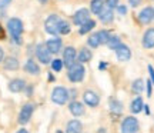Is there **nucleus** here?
Returning <instances> with one entry per match:
<instances>
[{
    "label": "nucleus",
    "instance_id": "obj_1",
    "mask_svg": "<svg viewBox=\"0 0 154 133\" xmlns=\"http://www.w3.org/2000/svg\"><path fill=\"white\" fill-rule=\"evenodd\" d=\"M7 30H9V33L11 34V37H13V42H16V43H22V40H20V36L23 33V23L20 19H16V17H13L10 19L9 22H7Z\"/></svg>",
    "mask_w": 154,
    "mask_h": 133
},
{
    "label": "nucleus",
    "instance_id": "obj_2",
    "mask_svg": "<svg viewBox=\"0 0 154 133\" xmlns=\"http://www.w3.org/2000/svg\"><path fill=\"white\" fill-rule=\"evenodd\" d=\"M84 73H86V70H84L82 63H73L72 66L69 67L67 76L70 79V82L77 83V82H82L83 79H84Z\"/></svg>",
    "mask_w": 154,
    "mask_h": 133
},
{
    "label": "nucleus",
    "instance_id": "obj_3",
    "mask_svg": "<svg viewBox=\"0 0 154 133\" xmlns=\"http://www.w3.org/2000/svg\"><path fill=\"white\" fill-rule=\"evenodd\" d=\"M61 19L57 14H50L46 22H44V29L49 34H57L59 33V27H60Z\"/></svg>",
    "mask_w": 154,
    "mask_h": 133
},
{
    "label": "nucleus",
    "instance_id": "obj_4",
    "mask_svg": "<svg viewBox=\"0 0 154 133\" xmlns=\"http://www.w3.org/2000/svg\"><path fill=\"white\" fill-rule=\"evenodd\" d=\"M69 97H70L69 96V90L66 87L59 86V87H54V90L51 92V100L54 103H57V105H64L69 100Z\"/></svg>",
    "mask_w": 154,
    "mask_h": 133
},
{
    "label": "nucleus",
    "instance_id": "obj_5",
    "mask_svg": "<svg viewBox=\"0 0 154 133\" xmlns=\"http://www.w3.org/2000/svg\"><path fill=\"white\" fill-rule=\"evenodd\" d=\"M138 130V120L136 117L128 116L121 123V133H136Z\"/></svg>",
    "mask_w": 154,
    "mask_h": 133
},
{
    "label": "nucleus",
    "instance_id": "obj_6",
    "mask_svg": "<svg viewBox=\"0 0 154 133\" xmlns=\"http://www.w3.org/2000/svg\"><path fill=\"white\" fill-rule=\"evenodd\" d=\"M36 56H37L38 62H42L43 65H47L51 62V53H50L47 47H46V44H37V47H36Z\"/></svg>",
    "mask_w": 154,
    "mask_h": 133
},
{
    "label": "nucleus",
    "instance_id": "obj_7",
    "mask_svg": "<svg viewBox=\"0 0 154 133\" xmlns=\"http://www.w3.org/2000/svg\"><path fill=\"white\" fill-rule=\"evenodd\" d=\"M33 112H34V105H32V103L24 105L22 107V110H20V115H19V123H20V125H26V123L30 120Z\"/></svg>",
    "mask_w": 154,
    "mask_h": 133
},
{
    "label": "nucleus",
    "instance_id": "obj_8",
    "mask_svg": "<svg viewBox=\"0 0 154 133\" xmlns=\"http://www.w3.org/2000/svg\"><path fill=\"white\" fill-rule=\"evenodd\" d=\"M76 49L72 47V46H69V47H64L63 50V65H66V66H72L73 63H76Z\"/></svg>",
    "mask_w": 154,
    "mask_h": 133
},
{
    "label": "nucleus",
    "instance_id": "obj_9",
    "mask_svg": "<svg viewBox=\"0 0 154 133\" xmlns=\"http://www.w3.org/2000/svg\"><path fill=\"white\" fill-rule=\"evenodd\" d=\"M46 47H47V50H49L51 55H56V53H59V52L61 50V47H63V42H61L60 37L54 36V37H51V39L47 40Z\"/></svg>",
    "mask_w": 154,
    "mask_h": 133
},
{
    "label": "nucleus",
    "instance_id": "obj_10",
    "mask_svg": "<svg viewBox=\"0 0 154 133\" xmlns=\"http://www.w3.org/2000/svg\"><path fill=\"white\" fill-rule=\"evenodd\" d=\"M90 20V10L87 9H80V10L76 11V14L73 16V22L77 26H83L84 23Z\"/></svg>",
    "mask_w": 154,
    "mask_h": 133
},
{
    "label": "nucleus",
    "instance_id": "obj_11",
    "mask_svg": "<svg viewBox=\"0 0 154 133\" xmlns=\"http://www.w3.org/2000/svg\"><path fill=\"white\" fill-rule=\"evenodd\" d=\"M83 100L87 106H91V107H96V106L100 103V97L99 94L93 92V90H86L84 94H83Z\"/></svg>",
    "mask_w": 154,
    "mask_h": 133
},
{
    "label": "nucleus",
    "instance_id": "obj_12",
    "mask_svg": "<svg viewBox=\"0 0 154 133\" xmlns=\"http://www.w3.org/2000/svg\"><path fill=\"white\" fill-rule=\"evenodd\" d=\"M153 19H154L153 7H146V9H143V10L140 11V14H138V20H140V23H143V24H149Z\"/></svg>",
    "mask_w": 154,
    "mask_h": 133
},
{
    "label": "nucleus",
    "instance_id": "obj_13",
    "mask_svg": "<svg viewBox=\"0 0 154 133\" xmlns=\"http://www.w3.org/2000/svg\"><path fill=\"white\" fill-rule=\"evenodd\" d=\"M24 89H26V82L23 79H13L10 83H9V90L13 92V93L23 92Z\"/></svg>",
    "mask_w": 154,
    "mask_h": 133
},
{
    "label": "nucleus",
    "instance_id": "obj_14",
    "mask_svg": "<svg viewBox=\"0 0 154 133\" xmlns=\"http://www.w3.org/2000/svg\"><path fill=\"white\" fill-rule=\"evenodd\" d=\"M116 55H117V59L120 62H127L130 60V57H131V52H130V49L127 47L126 44H121L120 47L116 50Z\"/></svg>",
    "mask_w": 154,
    "mask_h": 133
},
{
    "label": "nucleus",
    "instance_id": "obj_15",
    "mask_svg": "<svg viewBox=\"0 0 154 133\" xmlns=\"http://www.w3.org/2000/svg\"><path fill=\"white\" fill-rule=\"evenodd\" d=\"M99 19L103 23H110L111 20H113V9L109 7L107 5H104L103 9H101V11L99 13Z\"/></svg>",
    "mask_w": 154,
    "mask_h": 133
},
{
    "label": "nucleus",
    "instance_id": "obj_16",
    "mask_svg": "<svg viewBox=\"0 0 154 133\" xmlns=\"http://www.w3.org/2000/svg\"><path fill=\"white\" fill-rule=\"evenodd\" d=\"M143 46L146 49H151L154 47V29H149L143 37Z\"/></svg>",
    "mask_w": 154,
    "mask_h": 133
},
{
    "label": "nucleus",
    "instance_id": "obj_17",
    "mask_svg": "<svg viewBox=\"0 0 154 133\" xmlns=\"http://www.w3.org/2000/svg\"><path fill=\"white\" fill-rule=\"evenodd\" d=\"M69 110L72 113L73 116H82L83 113H84V107L80 102H72L70 105H69Z\"/></svg>",
    "mask_w": 154,
    "mask_h": 133
},
{
    "label": "nucleus",
    "instance_id": "obj_18",
    "mask_svg": "<svg viewBox=\"0 0 154 133\" xmlns=\"http://www.w3.org/2000/svg\"><path fill=\"white\" fill-rule=\"evenodd\" d=\"M24 70L27 73H30V74H38L40 73V67H38V65L34 60L29 59L26 62V65H24Z\"/></svg>",
    "mask_w": 154,
    "mask_h": 133
},
{
    "label": "nucleus",
    "instance_id": "obj_19",
    "mask_svg": "<svg viewBox=\"0 0 154 133\" xmlns=\"http://www.w3.org/2000/svg\"><path fill=\"white\" fill-rule=\"evenodd\" d=\"M3 67H5L6 70H16L19 69V60H17L16 57H6L5 62H3Z\"/></svg>",
    "mask_w": 154,
    "mask_h": 133
},
{
    "label": "nucleus",
    "instance_id": "obj_20",
    "mask_svg": "<svg viewBox=\"0 0 154 133\" xmlns=\"http://www.w3.org/2000/svg\"><path fill=\"white\" fill-rule=\"evenodd\" d=\"M82 123L79 122V120H70V122L67 123V133H82Z\"/></svg>",
    "mask_w": 154,
    "mask_h": 133
},
{
    "label": "nucleus",
    "instance_id": "obj_21",
    "mask_svg": "<svg viewBox=\"0 0 154 133\" xmlns=\"http://www.w3.org/2000/svg\"><path fill=\"white\" fill-rule=\"evenodd\" d=\"M143 99L141 97H136V99L131 102V105H130V110L133 112V113H140V112L143 110Z\"/></svg>",
    "mask_w": 154,
    "mask_h": 133
},
{
    "label": "nucleus",
    "instance_id": "obj_22",
    "mask_svg": "<svg viewBox=\"0 0 154 133\" xmlns=\"http://www.w3.org/2000/svg\"><path fill=\"white\" fill-rule=\"evenodd\" d=\"M79 63H87V62L91 60V57H93V55H91V52L87 49H82L80 50V53H79Z\"/></svg>",
    "mask_w": 154,
    "mask_h": 133
},
{
    "label": "nucleus",
    "instance_id": "obj_23",
    "mask_svg": "<svg viewBox=\"0 0 154 133\" xmlns=\"http://www.w3.org/2000/svg\"><path fill=\"white\" fill-rule=\"evenodd\" d=\"M109 105H110V112L113 113V115H120L121 112H123V105H121L119 100L111 99Z\"/></svg>",
    "mask_w": 154,
    "mask_h": 133
},
{
    "label": "nucleus",
    "instance_id": "obj_24",
    "mask_svg": "<svg viewBox=\"0 0 154 133\" xmlns=\"http://www.w3.org/2000/svg\"><path fill=\"white\" fill-rule=\"evenodd\" d=\"M104 6V0H91V5H90V10L93 11L94 14H99L101 9Z\"/></svg>",
    "mask_w": 154,
    "mask_h": 133
},
{
    "label": "nucleus",
    "instance_id": "obj_25",
    "mask_svg": "<svg viewBox=\"0 0 154 133\" xmlns=\"http://www.w3.org/2000/svg\"><path fill=\"white\" fill-rule=\"evenodd\" d=\"M97 34V39H99V43L100 44H107L109 43V40H110V33L107 32V30H100L99 33H96Z\"/></svg>",
    "mask_w": 154,
    "mask_h": 133
},
{
    "label": "nucleus",
    "instance_id": "obj_26",
    "mask_svg": "<svg viewBox=\"0 0 154 133\" xmlns=\"http://www.w3.org/2000/svg\"><path fill=\"white\" fill-rule=\"evenodd\" d=\"M144 89V82L141 80V79H137V80H134L131 84V90L134 92V93H141Z\"/></svg>",
    "mask_w": 154,
    "mask_h": 133
},
{
    "label": "nucleus",
    "instance_id": "obj_27",
    "mask_svg": "<svg viewBox=\"0 0 154 133\" xmlns=\"http://www.w3.org/2000/svg\"><path fill=\"white\" fill-rule=\"evenodd\" d=\"M96 26V23H94V20H87V22L84 23L82 26V29H80V34H86L87 32H90V30H93V27Z\"/></svg>",
    "mask_w": 154,
    "mask_h": 133
},
{
    "label": "nucleus",
    "instance_id": "obj_28",
    "mask_svg": "<svg viewBox=\"0 0 154 133\" xmlns=\"http://www.w3.org/2000/svg\"><path fill=\"white\" fill-rule=\"evenodd\" d=\"M107 44H109V47H110V49L117 50V49H119V47L121 46V42H120V39H119L117 36H111Z\"/></svg>",
    "mask_w": 154,
    "mask_h": 133
},
{
    "label": "nucleus",
    "instance_id": "obj_29",
    "mask_svg": "<svg viewBox=\"0 0 154 133\" xmlns=\"http://www.w3.org/2000/svg\"><path fill=\"white\" fill-rule=\"evenodd\" d=\"M70 24L67 22H64V20H61L60 22V27H59V33L60 34H69L70 33Z\"/></svg>",
    "mask_w": 154,
    "mask_h": 133
},
{
    "label": "nucleus",
    "instance_id": "obj_30",
    "mask_svg": "<svg viewBox=\"0 0 154 133\" xmlns=\"http://www.w3.org/2000/svg\"><path fill=\"white\" fill-rule=\"evenodd\" d=\"M51 69H53L54 72H60L61 69H63V60H60V59H54V60L51 62Z\"/></svg>",
    "mask_w": 154,
    "mask_h": 133
},
{
    "label": "nucleus",
    "instance_id": "obj_31",
    "mask_svg": "<svg viewBox=\"0 0 154 133\" xmlns=\"http://www.w3.org/2000/svg\"><path fill=\"white\" fill-rule=\"evenodd\" d=\"M88 44L91 47H99L100 43H99V39H97V34H93V36L88 37Z\"/></svg>",
    "mask_w": 154,
    "mask_h": 133
},
{
    "label": "nucleus",
    "instance_id": "obj_32",
    "mask_svg": "<svg viewBox=\"0 0 154 133\" xmlns=\"http://www.w3.org/2000/svg\"><path fill=\"white\" fill-rule=\"evenodd\" d=\"M107 6L111 7V9H113V7H117V6H119V0H107Z\"/></svg>",
    "mask_w": 154,
    "mask_h": 133
},
{
    "label": "nucleus",
    "instance_id": "obj_33",
    "mask_svg": "<svg viewBox=\"0 0 154 133\" xmlns=\"http://www.w3.org/2000/svg\"><path fill=\"white\" fill-rule=\"evenodd\" d=\"M11 0H0V9H3V7H7V6L10 5Z\"/></svg>",
    "mask_w": 154,
    "mask_h": 133
},
{
    "label": "nucleus",
    "instance_id": "obj_34",
    "mask_svg": "<svg viewBox=\"0 0 154 133\" xmlns=\"http://www.w3.org/2000/svg\"><path fill=\"white\" fill-rule=\"evenodd\" d=\"M128 3H130V6H133V7H137L138 5H141V0H128Z\"/></svg>",
    "mask_w": 154,
    "mask_h": 133
},
{
    "label": "nucleus",
    "instance_id": "obj_35",
    "mask_svg": "<svg viewBox=\"0 0 154 133\" xmlns=\"http://www.w3.org/2000/svg\"><path fill=\"white\" fill-rule=\"evenodd\" d=\"M117 10H119V13H120V14H126V13H127L126 6H117Z\"/></svg>",
    "mask_w": 154,
    "mask_h": 133
},
{
    "label": "nucleus",
    "instance_id": "obj_36",
    "mask_svg": "<svg viewBox=\"0 0 154 133\" xmlns=\"http://www.w3.org/2000/svg\"><path fill=\"white\" fill-rule=\"evenodd\" d=\"M149 72H150V76H151V83H154V69H153V66H149Z\"/></svg>",
    "mask_w": 154,
    "mask_h": 133
},
{
    "label": "nucleus",
    "instance_id": "obj_37",
    "mask_svg": "<svg viewBox=\"0 0 154 133\" xmlns=\"http://www.w3.org/2000/svg\"><path fill=\"white\" fill-rule=\"evenodd\" d=\"M147 94H149V96H151V82H147Z\"/></svg>",
    "mask_w": 154,
    "mask_h": 133
},
{
    "label": "nucleus",
    "instance_id": "obj_38",
    "mask_svg": "<svg viewBox=\"0 0 154 133\" xmlns=\"http://www.w3.org/2000/svg\"><path fill=\"white\" fill-rule=\"evenodd\" d=\"M0 39H5V30L2 27V24H0Z\"/></svg>",
    "mask_w": 154,
    "mask_h": 133
},
{
    "label": "nucleus",
    "instance_id": "obj_39",
    "mask_svg": "<svg viewBox=\"0 0 154 133\" xmlns=\"http://www.w3.org/2000/svg\"><path fill=\"white\" fill-rule=\"evenodd\" d=\"M3 56H5V53H3V49L0 47V62L3 60Z\"/></svg>",
    "mask_w": 154,
    "mask_h": 133
},
{
    "label": "nucleus",
    "instance_id": "obj_40",
    "mask_svg": "<svg viewBox=\"0 0 154 133\" xmlns=\"http://www.w3.org/2000/svg\"><path fill=\"white\" fill-rule=\"evenodd\" d=\"M17 133H29V130H26V129H20Z\"/></svg>",
    "mask_w": 154,
    "mask_h": 133
},
{
    "label": "nucleus",
    "instance_id": "obj_41",
    "mask_svg": "<svg viewBox=\"0 0 154 133\" xmlns=\"http://www.w3.org/2000/svg\"><path fill=\"white\" fill-rule=\"evenodd\" d=\"M104 67H106V63H101V65H100V66H99V69H101V70H103Z\"/></svg>",
    "mask_w": 154,
    "mask_h": 133
},
{
    "label": "nucleus",
    "instance_id": "obj_42",
    "mask_svg": "<svg viewBox=\"0 0 154 133\" xmlns=\"http://www.w3.org/2000/svg\"><path fill=\"white\" fill-rule=\"evenodd\" d=\"M38 2H40V3H46L47 0H38Z\"/></svg>",
    "mask_w": 154,
    "mask_h": 133
},
{
    "label": "nucleus",
    "instance_id": "obj_43",
    "mask_svg": "<svg viewBox=\"0 0 154 133\" xmlns=\"http://www.w3.org/2000/svg\"><path fill=\"white\" fill-rule=\"evenodd\" d=\"M56 133H64V132H63V130H57V132H56Z\"/></svg>",
    "mask_w": 154,
    "mask_h": 133
}]
</instances>
